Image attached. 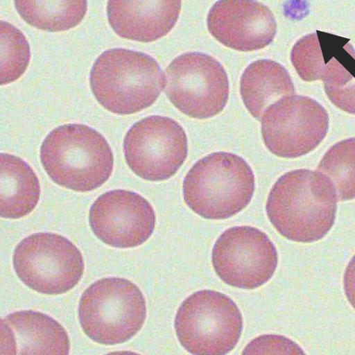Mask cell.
<instances>
[{"label": "cell", "mask_w": 355, "mask_h": 355, "mask_svg": "<svg viewBox=\"0 0 355 355\" xmlns=\"http://www.w3.org/2000/svg\"><path fill=\"white\" fill-rule=\"evenodd\" d=\"M338 197L331 182L319 172L300 169L279 178L272 187L266 210L284 238L312 243L334 225Z\"/></svg>", "instance_id": "obj_1"}, {"label": "cell", "mask_w": 355, "mask_h": 355, "mask_svg": "<svg viewBox=\"0 0 355 355\" xmlns=\"http://www.w3.org/2000/svg\"><path fill=\"white\" fill-rule=\"evenodd\" d=\"M40 158L55 184L77 192L102 187L110 179L114 165L106 139L81 124L64 125L51 131L42 144Z\"/></svg>", "instance_id": "obj_2"}, {"label": "cell", "mask_w": 355, "mask_h": 355, "mask_svg": "<svg viewBox=\"0 0 355 355\" xmlns=\"http://www.w3.org/2000/svg\"><path fill=\"white\" fill-rule=\"evenodd\" d=\"M93 94L107 110L132 114L152 106L165 86V76L155 58L125 49L103 52L90 74Z\"/></svg>", "instance_id": "obj_3"}, {"label": "cell", "mask_w": 355, "mask_h": 355, "mask_svg": "<svg viewBox=\"0 0 355 355\" xmlns=\"http://www.w3.org/2000/svg\"><path fill=\"white\" fill-rule=\"evenodd\" d=\"M254 189V175L245 159L216 153L199 160L189 171L184 182V198L200 217L225 220L246 208Z\"/></svg>", "instance_id": "obj_4"}, {"label": "cell", "mask_w": 355, "mask_h": 355, "mask_svg": "<svg viewBox=\"0 0 355 355\" xmlns=\"http://www.w3.org/2000/svg\"><path fill=\"white\" fill-rule=\"evenodd\" d=\"M78 316L85 334L106 345L128 342L141 329L146 302L139 288L122 278L97 281L83 293Z\"/></svg>", "instance_id": "obj_5"}, {"label": "cell", "mask_w": 355, "mask_h": 355, "mask_svg": "<svg viewBox=\"0 0 355 355\" xmlns=\"http://www.w3.org/2000/svg\"><path fill=\"white\" fill-rule=\"evenodd\" d=\"M174 327L178 340L189 353L224 355L239 343L243 319L238 306L227 295L202 290L182 303Z\"/></svg>", "instance_id": "obj_6"}, {"label": "cell", "mask_w": 355, "mask_h": 355, "mask_svg": "<svg viewBox=\"0 0 355 355\" xmlns=\"http://www.w3.org/2000/svg\"><path fill=\"white\" fill-rule=\"evenodd\" d=\"M13 265L28 288L46 295H60L73 288L84 272L78 248L64 236L47 232L27 236L17 246Z\"/></svg>", "instance_id": "obj_7"}, {"label": "cell", "mask_w": 355, "mask_h": 355, "mask_svg": "<svg viewBox=\"0 0 355 355\" xmlns=\"http://www.w3.org/2000/svg\"><path fill=\"white\" fill-rule=\"evenodd\" d=\"M165 94L182 112L195 119L220 114L229 99V81L214 57L198 52L178 56L165 71Z\"/></svg>", "instance_id": "obj_8"}, {"label": "cell", "mask_w": 355, "mask_h": 355, "mask_svg": "<svg viewBox=\"0 0 355 355\" xmlns=\"http://www.w3.org/2000/svg\"><path fill=\"white\" fill-rule=\"evenodd\" d=\"M261 121L266 146L275 155L288 159L313 151L329 128L327 110L309 97L297 95L283 97L272 104Z\"/></svg>", "instance_id": "obj_9"}, {"label": "cell", "mask_w": 355, "mask_h": 355, "mask_svg": "<svg viewBox=\"0 0 355 355\" xmlns=\"http://www.w3.org/2000/svg\"><path fill=\"white\" fill-rule=\"evenodd\" d=\"M124 154L129 167L141 179L166 181L187 159V137L184 128L171 118L147 116L128 132Z\"/></svg>", "instance_id": "obj_10"}, {"label": "cell", "mask_w": 355, "mask_h": 355, "mask_svg": "<svg viewBox=\"0 0 355 355\" xmlns=\"http://www.w3.org/2000/svg\"><path fill=\"white\" fill-rule=\"evenodd\" d=\"M212 261L216 272L226 284L252 290L274 276L278 254L268 234L251 226H238L219 236Z\"/></svg>", "instance_id": "obj_11"}, {"label": "cell", "mask_w": 355, "mask_h": 355, "mask_svg": "<svg viewBox=\"0 0 355 355\" xmlns=\"http://www.w3.org/2000/svg\"><path fill=\"white\" fill-rule=\"evenodd\" d=\"M89 223L105 244L134 248L150 239L156 225L152 205L139 194L114 190L101 196L92 206Z\"/></svg>", "instance_id": "obj_12"}, {"label": "cell", "mask_w": 355, "mask_h": 355, "mask_svg": "<svg viewBox=\"0 0 355 355\" xmlns=\"http://www.w3.org/2000/svg\"><path fill=\"white\" fill-rule=\"evenodd\" d=\"M272 11L256 0H219L208 16L212 36L223 45L239 51L269 46L277 34Z\"/></svg>", "instance_id": "obj_13"}, {"label": "cell", "mask_w": 355, "mask_h": 355, "mask_svg": "<svg viewBox=\"0 0 355 355\" xmlns=\"http://www.w3.org/2000/svg\"><path fill=\"white\" fill-rule=\"evenodd\" d=\"M182 0H108L113 31L123 39L152 42L167 35L179 19Z\"/></svg>", "instance_id": "obj_14"}, {"label": "cell", "mask_w": 355, "mask_h": 355, "mask_svg": "<svg viewBox=\"0 0 355 355\" xmlns=\"http://www.w3.org/2000/svg\"><path fill=\"white\" fill-rule=\"evenodd\" d=\"M70 348L65 329L46 314L23 311L1 320V354L68 355Z\"/></svg>", "instance_id": "obj_15"}, {"label": "cell", "mask_w": 355, "mask_h": 355, "mask_svg": "<svg viewBox=\"0 0 355 355\" xmlns=\"http://www.w3.org/2000/svg\"><path fill=\"white\" fill-rule=\"evenodd\" d=\"M241 85L244 104L257 121H261L266 109L277 100L295 94L286 69L268 59L251 64L244 71Z\"/></svg>", "instance_id": "obj_16"}, {"label": "cell", "mask_w": 355, "mask_h": 355, "mask_svg": "<svg viewBox=\"0 0 355 355\" xmlns=\"http://www.w3.org/2000/svg\"><path fill=\"white\" fill-rule=\"evenodd\" d=\"M1 202L0 215L8 219H19L31 214L40 198L41 187L32 167L16 156L2 153Z\"/></svg>", "instance_id": "obj_17"}, {"label": "cell", "mask_w": 355, "mask_h": 355, "mask_svg": "<svg viewBox=\"0 0 355 355\" xmlns=\"http://www.w3.org/2000/svg\"><path fill=\"white\" fill-rule=\"evenodd\" d=\"M15 6L29 25L46 32L60 33L83 21L87 0H15Z\"/></svg>", "instance_id": "obj_18"}, {"label": "cell", "mask_w": 355, "mask_h": 355, "mask_svg": "<svg viewBox=\"0 0 355 355\" xmlns=\"http://www.w3.org/2000/svg\"><path fill=\"white\" fill-rule=\"evenodd\" d=\"M349 40L317 31L293 47L291 62L300 78L308 82L322 79L325 66Z\"/></svg>", "instance_id": "obj_19"}, {"label": "cell", "mask_w": 355, "mask_h": 355, "mask_svg": "<svg viewBox=\"0 0 355 355\" xmlns=\"http://www.w3.org/2000/svg\"><path fill=\"white\" fill-rule=\"evenodd\" d=\"M322 80L329 100L340 110L355 114V49L349 42L325 66Z\"/></svg>", "instance_id": "obj_20"}, {"label": "cell", "mask_w": 355, "mask_h": 355, "mask_svg": "<svg viewBox=\"0 0 355 355\" xmlns=\"http://www.w3.org/2000/svg\"><path fill=\"white\" fill-rule=\"evenodd\" d=\"M318 171L333 184L338 200L355 198V137L343 140L321 159Z\"/></svg>", "instance_id": "obj_21"}, {"label": "cell", "mask_w": 355, "mask_h": 355, "mask_svg": "<svg viewBox=\"0 0 355 355\" xmlns=\"http://www.w3.org/2000/svg\"><path fill=\"white\" fill-rule=\"evenodd\" d=\"M1 85L18 80L31 62V46L12 24L1 21Z\"/></svg>", "instance_id": "obj_22"}, {"label": "cell", "mask_w": 355, "mask_h": 355, "mask_svg": "<svg viewBox=\"0 0 355 355\" xmlns=\"http://www.w3.org/2000/svg\"><path fill=\"white\" fill-rule=\"evenodd\" d=\"M243 354H304V350L290 339L280 336L266 335L251 341Z\"/></svg>", "instance_id": "obj_23"}, {"label": "cell", "mask_w": 355, "mask_h": 355, "mask_svg": "<svg viewBox=\"0 0 355 355\" xmlns=\"http://www.w3.org/2000/svg\"><path fill=\"white\" fill-rule=\"evenodd\" d=\"M343 282L346 297L350 305L355 309V255L347 266Z\"/></svg>", "instance_id": "obj_24"}]
</instances>
